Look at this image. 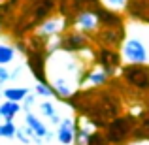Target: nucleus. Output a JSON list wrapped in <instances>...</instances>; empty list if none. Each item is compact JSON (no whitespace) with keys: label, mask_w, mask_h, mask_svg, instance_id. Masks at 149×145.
Here are the masks:
<instances>
[{"label":"nucleus","mask_w":149,"mask_h":145,"mask_svg":"<svg viewBox=\"0 0 149 145\" xmlns=\"http://www.w3.org/2000/svg\"><path fill=\"white\" fill-rule=\"evenodd\" d=\"M121 60L127 66H146L149 64V49L138 36H130L121 45Z\"/></svg>","instance_id":"f257e3e1"},{"label":"nucleus","mask_w":149,"mask_h":145,"mask_svg":"<svg viewBox=\"0 0 149 145\" xmlns=\"http://www.w3.org/2000/svg\"><path fill=\"white\" fill-rule=\"evenodd\" d=\"M49 85L53 89V92H57V96L61 98H72L76 94L77 87H79V79L66 74L58 72H49Z\"/></svg>","instance_id":"f03ea898"},{"label":"nucleus","mask_w":149,"mask_h":145,"mask_svg":"<svg viewBox=\"0 0 149 145\" xmlns=\"http://www.w3.org/2000/svg\"><path fill=\"white\" fill-rule=\"evenodd\" d=\"M23 124L29 126L30 130L34 132V136L38 138V142H40V143H51L55 139V134L49 130V126L44 123V119H42L38 113H34V111H23Z\"/></svg>","instance_id":"7ed1b4c3"},{"label":"nucleus","mask_w":149,"mask_h":145,"mask_svg":"<svg viewBox=\"0 0 149 145\" xmlns=\"http://www.w3.org/2000/svg\"><path fill=\"white\" fill-rule=\"evenodd\" d=\"M77 134V119L64 117L57 128H55V139L58 145H74Z\"/></svg>","instance_id":"20e7f679"},{"label":"nucleus","mask_w":149,"mask_h":145,"mask_svg":"<svg viewBox=\"0 0 149 145\" xmlns=\"http://www.w3.org/2000/svg\"><path fill=\"white\" fill-rule=\"evenodd\" d=\"M36 108H38V115H40L42 119H47L55 128H57L58 124H61V121L64 119V117L61 115L58 105L55 104V100H38Z\"/></svg>","instance_id":"39448f33"},{"label":"nucleus","mask_w":149,"mask_h":145,"mask_svg":"<svg viewBox=\"0 0 149 145\" xmlns=\"http://www.w3.org/2000/svg\"><path fill=\"white\" fill-rule=\"evenodd\" d=\"M98 25H100L98 13H95V11H91V10H83L74 19V26H76L79 32H87V34L95 32V30L98 28Z\"/></svg>","instance_id":"423d86ee"},{"label":"nucleus","mask_w":149,"mask_h":145,"mask_svg":"<svg viewBox=\"0 0 149 145\" xmlns=\"http://www.w3.org/2000/svg\"><path fill=\"white\" fill-rule=\"evenodd\" d=\"M81 79H87V81H83V83H79L81 87H102V85L108 83L109 74L106 72L102 66H95V68L89 70L85 76H81ZM81 79H79V81H81Z\"/></svg>","instance_id":"0eeeda50"},{"label":"nucleus","mask_w":149,"mask_h":145,"mask_svg":"<svg viewBox=\"0 0 149 145\" xmlns=\"http://www.w3.org/2000/svg\"><path fill=\"white\" fill-rule=\"evenodd\" d=\"M64 28V19L62 17H49L45 19L44 23L40 25L38 28V36H44V38H55L62 32Z\"/></svg>","instance_id":"6e6552de"},{"label":"nucleus","mask_w":149,"mask_h":145,"mask_svg":"<svg viewBox=\"0 0 149 145\" xmlns=\"http://www.w3.org/2000/svg\"><path fill=\"white\" fill-rule=\"evenodd\" d=\"M30 92V89L29 87H4L2 89V96H4V100H8V102H15V104H21L23 100L26 98V94Z\"/></svg>","instance_id":"1a4fd4ad"},{"label":"nucleus","mask_w":149,"mask_h":145,"mask_svg":"<svg viewBox=\"0 0 149 145\" xmlns=\"http://www.w3.org/2000/svg\"><path fill=\"white\" fill-rule=\"evenodd\" d=\"M21 111H23L21 104L4 100L2 104H0V121H15V117H17Z\"/></svg>","instance_id":"9d476101"},{"label":"nucleus","mask_w":149,"mask_h":145,"mask_svg":"<svg viewBox=\"0 0 149 145\" xmlns=\"http://www.w3.org/2000/svg\"><path fill=\"white\" fill-rule=\"evenodd\" d=\"M17 58V49L15 45L8 42H0V66H11V62Z\"/></svg>","instance_id":"9b49d317"},{"label":"nucleus","mask_w":149,"mask_h":145,"mask_svg":"<svg viewBox=\"0 0 149 145\" xmlns=\"http://www.w3.org/2000/svg\"><path fill=\"white\" fill-rule=\"evenodd\" d=\"M85 34H81V32H74V34H70V36H66L64 40H62V44H64V49L66 51H79V49H87V47H83V44H85Z\"/></svg>","instance_id":"f8f14e48"},{"label":"nucleus","mask_w":149,"mask_h":145,"mask_svg":"<svg viewBox=\"0 0 149 145\" xmlns=\"http://www.w3.org/2000/svg\"><path fill=\"white\" fill-rule=\"evenodd\" d=\"M32 91H34V94L40 98V100H55L53 89H51V85L45 83V81H36Z\"/></svg>","instance_id":"ddd939ff"},{"label":"nucleus","mask_w":149,"mask_h":145,"mask_svg":"<svg viewBox=\"0 0 149 145\" xmlns=\"http://www.w3.org/2000/svg\"><path fill=\"white\" fill-rule=\"evenodd\" d=\"M17 128L19 126L15 124V121H2V123H0V139H6V142L15 139Z\"/></svg>","instance_id":"4468645a"},{"label":"nucleus","mask_w":149,"mask_h":145,"mask_svg":"<svg viewBox=\"0 0 149 145\" xmlns=\"http://www.w3.org/2000/svg\"><path fill=\"white\" fill-rule=\"evenodd\" d=\"M38 100H40V98H38L36 94H34V92H29V94H26V98L21 102V108H23V111H32V108L38 104Z\"/></svg>","instance_id":"2eb2a0df"},{"label":"nucleus","mask_w":149,"mask_h":145,"mask_svg":"<svg viewBox=\"0 0 149 145\" xmlns=\"http://www.w3.org/2000/svg\"><path fill=\"white\" fill-rule=\"evenodd\" d=\"M102 2H104V6L108 8V10L117 11V10H123L128 4V0H102Z\"/></svg>","instance_id":"dca6fc26"},{"label":"nucleus","mask_w":149,"mask_h":145,"mask_svg":"<svg viewBox=\"0 0 149 145\" xmlns=\"http://www.w3.org/2000/svg\"><path fill=\"white\" fill-rule=\"evenodd\" d=\"M10 81H11L10 68H6V66H0V89H2L4 85H8Z\"/></svg>","instance_id":"f3484780"},{"label":"nucleus","mask_w":149,"mask_h":145,"mask_svg":"<svg viewBox=\"0 0 149 145\" xmlns=\"http://www.w3.org/2000/svg\"><path fill=\"white\" fill-rule=\"evenodd\" d=\"M15 139H17V142L21 143V145H30V143H32V142L29 139V136H26L25 132H23V128H21V126L17 128V134H15Z\"/></svg>","instance_id":"a211bd4d"},{"label":"nucleus","mask_w":149,"mask_h":145,"mask_svg":"<svg viewBox=\"0 0 149 145\" xmlns=\"http://www.w3.org/2000/svg\"><path fill=\"white\" fill-rule=\"evenodd\" d=\"M0 2H2V0H0Z\"/></svg>","instance_id":"6ab92c4d"},{"label":"nucleus","mask_w":149,"mask_h":145,"mask_svg":"<svg viewBox=\"0 0 149 145\" xmlns=\"http://www.w3.org/2000/svg\"><path fill=\"white\" fill-rule=\"evenodd\" d=\"M0 123H2V121H0Z\"/></svg>","instance_id":"aec40b11"}]
</instances>
